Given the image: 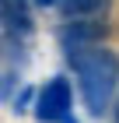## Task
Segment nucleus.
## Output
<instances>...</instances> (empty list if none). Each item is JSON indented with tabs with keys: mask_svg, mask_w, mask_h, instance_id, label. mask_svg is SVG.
I'll list each match as a JSON object with an SVG mask.
<instances>
[{
	"mask_svg": "<svg viewBox=\"0 0 119 123\" xmlns=\"http://www.w3.org/2000/svg\"><path fill=\"white\" fill-rule=\"evenodd\" d=\"M67 63H70L74 74H77L84 109L91 116L109 113L112 95H116V88H119V56L112 49H105V46H84V49L67 53Z\"/></svg>",
	"mask_w": 119,
	"mask_h": 123,
	"instance_id": "obj_1",
	"label": "nucleus"
},
{
	"mask_svg": "<svg viewBox=\"0 0 119 123\" xmlns=\"http://www.w3.org/2000/svg\"><path fill=\"white\" fill-rule=\"evenodd\" d=\"M74 95L70 81L63 74H56L53 81H46V88L35 95V120L39 123H77V116L70 113Z\"/></svg>",
	"mask_w": 119,
	"mask_h": 123,
	"instance_id": "obj_2",
	"label": "nucleus"
},
{
	"mask_svg": "<svg viewBox=\"0 0 119 123\" xmlns=\"http://www.w3.org/2000/svg\"><path fill=\"white\" fill-rule=\"evenodd\" d=\"M105 32H109V25L98 18H67V25L60 28V49L74 53L84 46H98L105 39Z\"/></svg>",
	"mask_w": 119,
	"mask_h": 123,
	"instance_id": "obj_3",
	"label": "nucleus"
},
{
	"mask_svg": "<svg viewBox=\"0 0 119 123\" xmlns=\"http://www.w3.org/2000/svg\"><path fill=\"white\" fill-rule=\"evenodd\" d=\"M4 4V32L7 42H25L32 35V14H28V0H0Z\"/></svg>",
	"mask_w": 119,
	"mask_h": 123,
	"instance_id": "obj_4",
	"label": "nucleus"
},
{
	"mask_svg": "<svg viewBox=\"0 0 119 123\" xmlns=\"http://www.w3.org/2000/svg\"><path fill=\"white\" fill-rule=\"evenodd\" d=\"M63 18H98L109 11V0H60Z\"/></svg>",
	"mask_w": 119,
	"mask_h": 123,
	"instance_id": "obj_5",
	"label": "nucleus"
},
{
	"mask_svg": "<svg viewBox=\"0 0 119 123\" xmlns=\"http://www.w3.org/2000/svg\"><path fill=\"white\" fill-rule=\"evenodd\" d=\"M28 105H32V88H25V92H21L18 98H14V113H25Z\"/></svg>",
	"mask_w": 119,
	"mask_h": 123,
	"instance_id": "obj_6",
	"label": "nucleus"
},
{
	"mask_svg": "<svg viewBox=\"0 0 119 123\" xmlns=\"http://www.w3.org/2000/svg\"><path fill=\"white\" fill-rule=\"evenodd\" d=\"M39 7H60V0H35Z\"/></svg>",
	"mask_w": 119,
	"mask_h": 123,
	"instance_id": "obj_7",
	"label": "nucleus"
},
{
	"mask_svg": "<svg viewBox=\"0 0 119 123\" xmlns=\"http://www.w3.org/2000/svg\"><path fill=\"white\" fill-rule=\"evenodd\" d=\"M116 120H119V102H116Z\"/></svg>",
	"mask_w": 119,
	"mask_h": 123,
	"instance_id": "obj_8",
	"label": "nucleus"
}]
</instances>
